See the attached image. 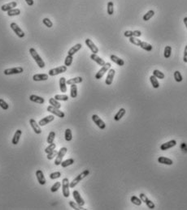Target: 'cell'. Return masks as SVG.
Returning <instances> with one entry per match:
<instances>
[{"label":"cell","mask_w":187,"mask_h":210,"mask_svg":"<svg viewBox=\"0 0 187 210\" xmlns=\"http://www.w3.org/2000/svg\"><path fill=\"white\" fill-rule=\"evenodd\" d=\"M29 53H30L32 58L34 59V61L37 63V66L40 68H45V63H44L43 58H41V56L37 54V50L34 48H30L29 49Z\"/></svg>","instance_id":"6da1fadb"},{"label":"cell","mask_w":187,"mask_h":210,"mask_svg":"<svg viewBox=\"0 0 187 210\" xmlns=\"http://www.w3.org/2000/svg\"><path fill=\"white\" fill-rule=\"evenodd\" d=\"M89 174H90V170H85L83 172H81L80 174H78L76 178H75L71 183H69V187L71 188H73L75 187L77 184L80 183L81 181L83 179H85L86 176H88L89 175Z\"/></svg>","instance_id":"7a4b0ae2"},{"label":"cell","mask_w":187,"mask_h":210,"mask_svg":"<svg viewBox=\"0 0 187 210\" xmlns=\"http://www.w3.org/2000/svg\"><path fill=\"white\" fill-rule=\"evenodd\" d=\"M69 180L68 178H64L62 181V192H63V195L65 198L69 197Z\"/></svg>","instance_id":"3957f363"},{"label":"cell","mask_w":187,"mask_h":210,"mask_svg":"<svg viewBox=\"0 0 187 210\" xmlns=\"http://www.w3.org/2000/svg\"><path fill=\"white\" fill-rule=\"evenodd\" d=\"M111 67H112V64L110 63H105V65L102 66V68L96 73V75H95V79H102V77L104 76V74L106 73L107 71H109V69H111Z\"/></svg>","instance_id":"277c9868"},{"label":"cell","mask_w":187,"mask_h":210,"mask_svg":"<svg viewBox=\"0 0 187 210\" xmlns=\"http://www.w3.org/2000/svg\"><path fill=\"white\" fill-rule=\"evenodd\" d=\"M66 71H67V67L65 65L64 66H60V67L50 70L48 72V75L50 76H57L59 74L64 73Z\"/></svg>","instance_id":"5b68a950"},{"label":"cell","mask_w":187,"mask_h":210,"mask_svg":"<svg viewBox=\"0 0 187 210\" xmlns=\"http://www.w3.org/2000/svg\"><path fill=\"white\" fill-rule=\"evenodd\" d=\"M68 151V149H67V148H61L60 149H59V151L58 152V154H57V156H56V159H55V164L56 165V166H59L61 162H62V161H63V158L64 157V155L66 154V152Z\"/></svg>","instance_id":"8992f818"},{"label":"cell","mask_w":187,"mask_h":210,"mask_svg":"<svg viewBox=\"0 0 187 210\" xmlns=\"http://www.w3.org/2000/svg\"><path fill=\"white\" fill-rule=\"evenodd\" d=\"M24 72V69L21 67H16L13 68H8L4 70L3 73L6 76H11V75H16V74H21Z\"/></svg>","instance_id":"52a82bcc"},{"label":"cell","mask_w":187,"mask_h":210,"mask_svg":"<svg viewBox=\"0 0 187 210\" xmlns=\"http://www.w3.org/2000/svg\"><path fill=\"white\" fill-rule=\"evenodd\" d=\"M10 27H11V29L14 31V32H15L16 35L20 37V38H23V37H25V32H24V31L22 30L20 27L18 26V25H17L16 23H11V25H10Z\"/></svg>","instance_id":"ba28073f"},{"label":"cell","mask_w":187,"mask_h":210,"mask_svg":"<svg viewBox=\"0 0 187 210\" xmlns=\"http://www.w3.org/2000/svg\"><path fill=\"white\" fill-rule=\"evenodd\" d=\"M140 199L142 200V202H144L150 209H154L155 208V204H154L151 200H149L148 197H147L145 194H143V193H141V194H140Z\"/></svg>","instance_id":"9c48e42d"},{"label":"cell","mask_w":187,"mask_h":210,"mask_svg":"<svg viewBox=\"0 0 187 210\" xmlns=\"http://www.w3.org/2000/svg\"><path fill=\"white\" fill-rule=\"evenodd\" d=\"M47 111L50 112V113H51V114H53L55 115L58 116L59 118H61V119L64 118V116H65L63 111L59 110V109H57V108L54 107L52 105H49L48 107H47Z\"/></svg>","instance_id":"30bf717a"},{"label":"cell","mask_w":187,"mask_h":210,"mask_svg":"<svg viewBox=\"0 0 187 210\" xmlns=\"http://www.w3.org/2000/svg\"><path fill=\"white\" fill-rule=\"evenodd\" d=\"M92 120L93 122L96 124L97 126L101 130H103L106 128V124L97 115H92Z\"/></svg>","instance_id":"8fae6325"},{"label":"cell","mask_w":187,"mask_h":210,"mask_svg":"<svg viewBox=\"0 0 187 210\" xmlns=\"http://www.w3.org/2000/svg\"><path fill=\"white\" fill-rule=\"evenodd\" d=\"M73 198H74L75 201H76L78 205H81V206H83V205H85V200L82 199V197L81 196V195L78 191H77V190L73 191Z\"/></svg>","instance_id":"7c38bea8"},{"label":"cell","mask_w":187,"mask_h":210,"mask_svg":"<svg viewBox=\"0 0 187 210\" xmlns=\"http://www.w3.org/2000/svg\"><path fill=\"white\" fill-rule=\"evenodd\" d=\"M85 42H86V46L89 47V49L91 50V52L93 53V54H97V53H98V48L96 46H95V44L92 42L91 39L87 38V39H86Z\"/></svg>","instance_id":"4fadbf2b"},{"label":"cell","mask_w":187,"mask_h":210,"mask_svg":"<svg viewBox=\"0 0 187 210\" xmlns=\"http://www.w3.org/2000/svg\"><path fill=\"white\" fill-rule=\"evenodd\" d=\"M176 140H169V141L166 142L164 144H161L160 149L161 150H163V151H166V150H168V149H169V148H171L176 146Z\"/></svg>","instance_id":"5bb4252c"},{"label":"cell","mask_w":187,"mask_h":210,"mask_svg":"<svg viewBox=\"0 0 187 210\" xmlns=\"http://www.w3.org/2000/svg\"><path fill=\"white\" fill-rule=\"evenodd\" d=\"M115 74H116V71L114 69H109L108 71V74H107V79L105 80V83L107 85H111L113 82V79H114V76H115Z\"/></svg>","instance_id":"9a60e30c"},{"label":"cell","mask_w":187,"mask_h":210,"mask_svg":"<svg viewBox=\"0 0 187 210\" xmlns=\"http://www.w3.org/2000/svg\"><path fill=\"white\" fill-rule=\"evenodd\" d=\"M29 124H30V126L32 127L33 130L34 131V132L36 134H41L42 133V130H41L40 125L38 123H37V122L34 120L33 119H31L29 120Z\"/></svg>","instance_id":"2e32d148"},{"label":"cell","mask_w":187,"mask_h":210,"mask_svg":"<svg viewBox=\"0 0 187 210\" xmlns=\"http://www.w3.org/2000/svg\"><path fill=\"white\" fill-rule=\"evenodd\" d=\"M36 177H37V181H38V183H39V184H41V185H45V184H46L47 181H46V179H45V177H44L43 170H37V171H36Z\"/></svg>","instance_id":"e0dca14e"},{"label":"cell","mask_w":187,"mask_h":210,"mask_svg":"<svg viewBox=\"0 0 187 210\" xmlns=\"http://www.w3.org/2000/svg\"><path fill=\"white\" fill-rule=\"evenodd\" d=\"M54 119H55L54 115H48L47 116V117H45V118H43V119H41V120L39 121L38 122V124L41 127H43L45 126V125H47V124H48L49 123L52 122Z\"/></svg>","instance_id":"ac0fdd59"},{"label":"cell","mask_w":187,"mask_h":210,"mask_svg":"<svg viewBox=\"0 0 187 210\" xmlns=\"http://www.w3.org/2000/svg\"><path fill=\"white\" fill-rule=\"evenodd\" d=\"M91 58L93 60V61H94L95 63H97L99 66H104L105 65V61L102 59V58H101L99 56H98L97 55V54H92L91 55Z\"/></svg>","instance_id":"d6986e66"},{"label":"cell","mask_w":187,"mask_h":210,"mask_svg":"<svg viewBox=\"0 0 187 210\" xmlns=\"http://www.w3.org/2000/svg\"><path fill=\"white\" fill-rule=\"evenodd\" d=\"M17 6V3L16 2H11V3H8L7 4H4L1 7V9L3 11H8L13 9L14 7H16Z\"/></svg>","instance_id":"ffe728a7"},{"label":"cell","mask_w":187,"mask_h":210,"mask_svg":"<svg viewBox=\"0 0 187 210\" xmlns=\"http://www.w3.org/2000/svg\"><path fill=\"white\" fill-rule=\"evenodd\" d=\"M49 75L47 74H36L33 76V79L34 81H43L48 79Z\"/></svg>","instance_id":"44dd1931"},{"label":"cell","mask_w":187,"mask_h":210,"mask_svg":"<svg viewBox=\"0 0 187 210\" xmlns=\"http://www.w3.org/2000/svg\"><path fill=\"white\" fill-rule=\"evenodd\" d=\"M29 100L33 101V102H36V103H38V104H43L45 102V99L43 98L42 97H39V96H37V95H30L29 97Z\"/></svg>","instance_id":"7402d4cb"},{"label":"cell","mask_w":187,"mask_h":210,"mask_svg":"<svg viewBox=\"0 0 187 210\" xmlns=\"http://www.w3.org/2000/svg\"><path fill=\"white\" fill-rule=\"evenodd\" d=\"M158 162L160 164H164V165H167V166H172L173 164L172 160L166 157H160L158 158Z\"/></svg>","instance_id":"603a6c76"},{"label":"cell","mask_w":187,"mask_h":210,"mask_svg":"<svg viewBox=\"0 0 187 210\" xmlns=\"http://www.w3.org/2000/svg\"><path fill=\"white\" fill-rule=\"evenodd\" d=\"M82 47V46H81V44L80 43H78V44H77V45H75L74 46H73V47L70 49L69 50V52H68V54L69 55H72V56H73L76 53H77L79 50H80L81 49Z\"/></svg>","instance_id":"cb8c5ba5"},{"label":"cell","mask_w":187,"mask_h":210,"mask_svg":"<svg viewBox=\"0 0 187 210\" xmlns=\"http://www.w3.org/2000/svg\"><path fill=\"white\" fill-rule=\"evenodd\" d=\"M110 59L112 60L113 63H116L118 66H120V67H122V66L124 65V62L123 59L120 58L119 57H117V56L114 55V54H112V55L110 56Z\"/></svg>","instance_id":"d4e9b609"},{"label":"cell","mask_w":187,"mask_h":210,"mask_svg":"<svg viewBox=\"0 0 187 210\" xmlns=\"http://www.w3.org/2000/svg\"><path fill=\"white\" fill-rule=\"evenodd\" d=\"M22 135V131L21 130H17V131L15 132V134H14V136L12 138V140H11V143H12V144H17L19 141H20V138L21 136Z\"/></svg>","instance_id":"484cf974"},{"label":"cell","mask_w":187,"mask_h":210,"mask_svg":"<svg viewBox=\"0 0 187 210\" xmlns=\"http://www.w3.org/2000/svg\"><path fill=\"white\" fill-rule=\"evenodd\" d=\"M66 79L64 77L59 78V89L62 93H66L67 92V83H66Z\"/></svg>","instance_id":"4316f807"},{"label":"cell","mask_w":187,"mask_h":210,"mask_svg":"<svg viewBox=\"0 0 187 210\" xmlns=\"http://www.w3.org/2000/svg\"><path fill=\"white\" fill-rule=\"evenodd\" d=\"M82 81H83L82 77L77 76V77H75V78H72V79H68V80L66 81V83H67V84H69V85H72V84H80V83H81Z\"/></svg>","instance_id":"83f0119b"},{"label":"cell","mask_w":187,"mask_h":210,"mask_svg":"<svg viewBox=\"0 0 187 210\" xmlns=\"http://www.w3.org/2000/svg\"><path fill=\"white\" fill-rule=\"evenodd\" d=\"M125 113H126V110L125 109H124V108H121V109H120L119 111H118L117 113H116V115H115L114 117V119L115 121H119L122 118L124 117V115H125Z\"/></svg>","instance_id":"f1b7e54d"},{"label":"cell","mask_w":187,"mask_h":210,"mask_svg":"<svg viewBox=\"0 0 187 210\" xmlns=\"http://www.w3.org/2000/svg\"><path fill=\"white\" fill-rule=\"evenodd\" d=\"M150 81L151 83V85L153 86L154 89H158L160 87V83L158 81V79H156L155 76H150Z\"/></svg>","instance_id":"f546056e"},{"label":"cell","mask_w":187,"mask_h":210,"mask_svg":"<svg viewBox=\"0 0 187 210\" xmlns=\"http://www.w3.org/2000/svg\"><path fill=\"white\" fill-rule=\"evenodd\" d=\"M139 46L142 48V49H143V50H146V51H151V50H152V48H153L150 44L145 42H141V44H140Z\"/></svg>","instance_id":"4dcf8cb0"},{"label":"cell","mask_w":187,"mask_h":210,"mask_svg":"<svg viewBox=\"0 0 187 210\" xmlns=\"http://www.w3.org/2000/svg\"><path fill=\"white\" fill-rule=\"evenodd\" d=\"M70 96L72 98H76L77 97V87L76 84H72L71 85V92H70Z\"/></svg>","instance_id":"1f68e13d"},{"label":"cell","mask_w":187,"mask_h":210,"mask_svg":"<svg viewBox=\"0 0 187 210\" xmlns=\"http://www.w3.org/2000/svg\"><path fill=\"white\" fill-rule=\"evenodd\" d=\"M155 16V11L150 10L148 11L144 16H143V21H150V19H151L153 16Z\"/></svg>","instance_id":"d6a6232c"},{"label":"cell","mask_w":187,"mask_h":210,"mask_svg":"<svg viewBox=\"0 0 187 210\" xmlns=\"http://www.w3.org/2000/svg\"><path fill=\"white\" fill-rule=\"evenodd\" d=\"M73 163H74V160L73 158H69V159H67V160H65L64 162H62L60 165H61V166L63 168H65V167H68V166H69L71 165H73Z\"/></svg>","instance_id":"836d02e7"},{"label":"cell","mask_w":187,"mask_h":210,"mask_svg":"<svg viewBox=\"0 0 187 210\" xmlns=\"http://www.w3.org/2000/svg\"><path fill=\"white\" fill-rule=\"evenodd\" d=\"M49 103H50V105L57 108V109H60V107H61V104L55 98H50L49 99Z\"/></svg>","instance_id":"e575fe53"},{"label":"cell","mask_w":187,"mask_h":210,"mask_svg":"<svg viewBox=\"0 0 187 210\" xmlns=\"http://www.w3.org/2000/svg\"><path fill=\"white\" fill-rule=\"evenodd\" d=\"M20 14H21V10L18 8H13V9L7 11V16H19Z\"/></svg>","instance_id":"d590c367"},{"label":"cell","mask_w":187,"mask_h":210,"mask_svg":"<svg viewBox=\"0 0 187 210\" xmlns=\"http://www.w3.org/2000/svg\"><path fill=\"white\" fill-rule=\"evenodd\" d=\"M64 137H65L66 141H71V140H72V139H73V134H72V131H71V129L68 128V129H66V130H65Z\"/></svg>","instance_id":"8d00e7d4"},{"label":"cell","mask_w":187,"mask_h":210,"mask_svg":"<svg viewBox=\"0 0 187 210\" xmlns=\"http://www.w3.org/2000/svg\"><path fill=\"white\" fill-rule=\"evenodd\" d=\"M172 54V47L169 46H167L164 48V58H168L171 57Z\"/></svg>","instance_id":"74e56055"},{"label":"cell","mask_w":187,"mask_h":210,"mask_svg":"<svg viewBox=\"0 0 187 210\" xmlns=\"http://www.w3.org/2000/svg\"><path fill=\"white\" fill-rule=\"evenodd\" d=\"M107 13L108 15L112 16L114 13V3L112 2H108L107 3Z\"/></svg>","instance_id":"f35d334b"},{"label":"cell","mask_w":187,"mask_h":210,"mask_svg":"<svg viewBox=\"0 0 187 210\" xmlns=\"http://www.w3.org/2000/svg\"><path fill=\"white\" fill-rule=\"evenodd\" d=\"M153 76H155V77L158 78V79H164V74L162 72H160V71H159V70H154L153 71Z\"/></svg>","instance_id":"ab89813d"},{"label":"cell","mask_w":187,"mask_h":210,"mask_svg":"<svg viewBox=\"0 0 187 210\" xmlns=\"http://www.w3.org/2000/svg\"><path fill=\"white\" fill-rule=\"evenodd\" d=\"M69 205L75 210H80V209H85L84 208H83V206H81L79 205L77 202H73V201H69Z\"/></svg>","instance_id":"60d3db41"},{"label":"cell","mask_w":187,"mask_h":210,"mask_svg":"<svg viewBox=\"0 0 187 210\" xmlns=\"http://www.w3.org/2000/svg\"><path fill=\"white\" fill-rule=\"evenodd\" d=\"M131 202L134 204L135 205H137V206H140V205H142V200L140 199V198H138L136 195H133L132 197H131Z\"/></svg>","instance_id":"b9f144b4"},{"label":"cell","mask_w":187,"mask_h":210,"mask_svg":"<svg viewBox=\"0 0 187 210\" xmlns=\"http://www.w3.org/2000/svg\"><path fill=\"white\" fill-rule=\"evenodd\" d=\"M129 42H131L132 44H134V45L137 46H139L140 44H141V42H142V41L139 40L138 37H129Z\"/></svg>","instance_id":"7bdbcfd3"},{"label":"cell","mask_w":187,"mask_h":210,"mask_svg":"<svg viewBox=\"0 0 187 210\" xmlns=\"http://www.w3.org/2000/svg\"><path fill=\"white\" fill-rule=\"evenodd\" d=\"M73 57L72 55H69L65 58V60H64V65L66 67H69L72 65V63H73Z\"/></svg>","instance_id":"ee69618b"},{"label":"cell","mask_w":187,"mask_h":210,"mask_svg":"<svg viewBox=\"0 0 187 210\" xmlns=\"http://www.w3.org/2000/svg\"><path fill=\"white\" fill-rule=\"evenodd\" d=\"M54 98L56 99L57 101H68L69 99L68 95H59V94L55 95Z\"/></svg>","instance_id":"f6af8a7d"},{"label":"cell","mask_w":187,"mask_h":210,"mask_svg":"<svg viewBox=\"0 0 187 210\" xmlns=\"http://www.w3.org/2000/svg\"><path fill=\"white\" fill-rule=\"evenodd\" d=\"M173 75H174V79H175V80H176V82H178V83L182 82L183 78H182V74H181V72H180L179 71H176Z\"/></svg>","instance_id":"bcb514c9"},{"label":"cell","mask_w":187,"mask_h":210,"mask_svg":"<svg viewBox=\"0 0 187 210\" xmlns=\"http://www.w3.org/2000/svg\"><path fill=\"white\" fill-rule=\"evenodd\" d=\"M55 138V131H51L49 133L48 137H47V143H48L49 144H51V143H53Z\"/></svg>","instance_id":"7dc6e473"},{"label":"cell","mask_w":187,"mask_h":210,"mask_svg":"<svg viewBox=\"0 0 187 210\" xmlns=\"http://www.w3.org/2000/svg\"><path fill=\"white\" fill-rule=\"evenodd\" d=\"M60 187H61V183H60V182H56V183L54 184L53 186L51 187V192H56V191L59 189Z\"/></svg>","instance_id":"c3c4849f"},{"label":"cell","mask_w":187,"mask_h":210,"mask_svg":"<svg viewBox=\"0 0 187 210\" xmlns=\"http://www.w3.org/2000/svg\"><path fill=\"white\" fill-rule=\"evenodd\" d=\"M56 147V144H54V143H51V144H50V145H49L48 147H47L45 148V152L47 154L49 152H52L53 150H55V148Z\"/></svg>","instance_id":"681fc988"},{"label":"cell","mask_w":187,"mask_h":210,"mask_svg":"<svg viewBox=\"0 0 187 210\" xmlns=\"http://www.w3.org/2000/svg\"><path fill=\"white\" fill-rule=\"evenodd\" d=\"M0 107H1L3 110H8V108H9V105H8L3 99L0 98Z\"/></svg>","instance_id":"f907efd6"},{"label":"cell","mask_w":187,"mask_h":210,"mask_svg":"<svg viewBox=\"0 0 187 210\" xmlns=\"http://www.w3.org/2000/svg\"><path fill=\"white\" fill-rule=\"evenodd\" d=\"M43 25H45L47 28H51L53 26V23L51 22V21H50V19L48 18H44L43 20Z\"/></svg>","instance_id":"816d5d0a"},{"label":"cell","mask_w":187,"mask_h":210,"mask_svg":"<svg viewBox=\"0 0 187 210\" xmlns=\"http://www.w3.org/2000/svg\"><path fill=\"white\" fill-rule=\"evenodd\" d=\"M60 176H61V173L59 172V171H57V172H54V173L51 174L49 177H50L51 179H56L60 178Z\"/></svg>","instance_id":"f5cc1de1"},{"label":"cell","mask_w":187,"mask_h":210,"mask_svg":"<svg viewBox=\"0 0 187 210\" xmlns=\"http://www.w3.org/2000/svg\"><path fill=\"white\" fill-rule=\"evenodd\" d=\"M57 154H58V152L56 150H53L52 152L47 153V159L48 160H52L55 157L57 156Z\"/></svg>","instance_id":"db71d44e"},{"label":"cell","mask_w":187,"mask_h":210,"mask_svg":"<svg viewBox=\"0 0 187 210\" xmlns=\"http://www.w3.org/2000/svg\"><path fill=\"white\" fill-rule=\"evenodd\" d=\"M124 36L125 37H134V31H130V30H127L124 32Z\"/></svg>","instance_id":"11a10c76"},{"label":"cell","mask_w":187,"mask_h":210,"mask_svg":"<svg viewBox=\"0 0 187 210\" xmlns=\"http://www.w3.org/2000/svg\"><path fill=\"white\" fill-rule=\"evenodd\" d=\"M183 61L186 63H187V45L185 47V50H184V55H183Z\"/></svg>","instance_id":"9f6ffc18"},{"label":"cell","mask_w":187,"mask_h":210,"mask_svg":"<svg viewBox=\"0 0 187 210\" xmlns=\"http://www.w3.org/2000/svg\"><path fill=\"white\" fill-rule=\"evenodd\" d=\"M25 2L27 3V4L29 6H33V0H25Z\"/></svg>","instance_id":"6f0895ef"},{"label":"cell","mask_w":187,"mask_h":210,"mask_svg":"<svg viewBox=\"0 0 187 210\" xmlns=\"http://www.w3.org/2000/svg\"><path fill=\"white\" fill-rule=\"evenodd\" d=\"M181 147H182V149H184L186 152L187 151V147H186V144H185V143H182V145H181Z\"/></svg>","instance_id":"680465c9"},{"label":"cell","mask_w":187,"mask_h":210,"mask_svg":"<svg viewBox=\"0 0 187 210\" xmlns=\"http://www.w3.org/2000/svg\"><path fill=\"white\" fill-rule=\"evenodd\" d=\"M183 22H184V24H185V25L186 27L187 28V17H185L184 19H183Z\"/></svg>","instance_id":"91938a15"}]
</instances>
